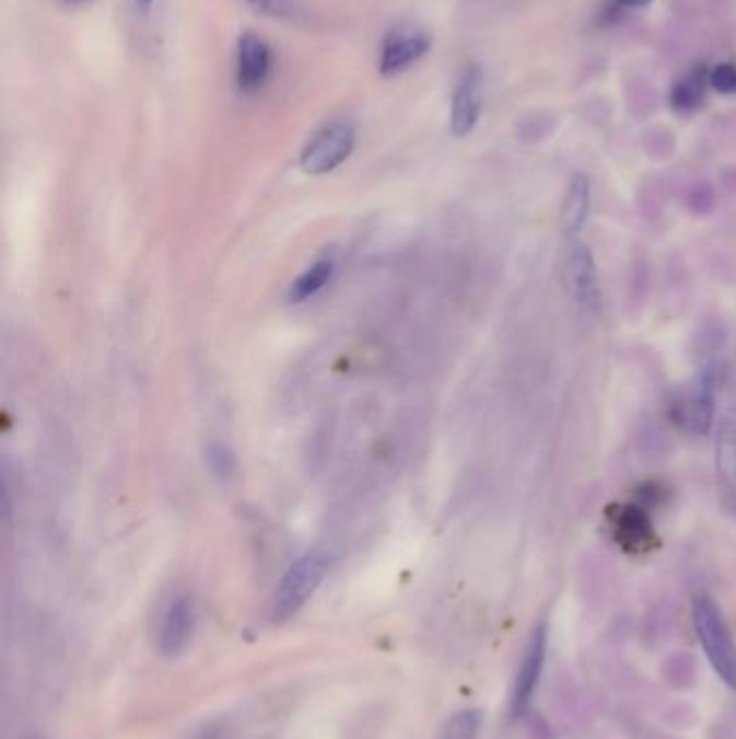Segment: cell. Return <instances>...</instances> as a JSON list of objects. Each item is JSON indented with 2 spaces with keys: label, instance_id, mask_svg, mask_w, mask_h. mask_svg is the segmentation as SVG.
<instances>
[{
  "label": "cell",
  "instance_id": "obj_1",
  "mask_svg": "<svg viewBox=\"0 0 736 739\" xmlns=\"http://www.w3.org/2000/svg\"><path fill=\"white\" fill-rule=\"evenodd\" d=\"M693 630L702 651L717 677L736 690V643L720 605L711 597H696Z\"/></svg>",
  "mask_w": 736,
  "mask_h": 739
},
{
  "label": "cell",
  "instance_id": "obj_2",
  "mask_svg": "<svg viewBox=\"0 0 736 739\" xmlns=\"http://www.w3.org/2000/svg\"><path fill=\"white\" fill-rule=\"evenodd\" d=\"M328 561L320 552H309L301 556L285 575L281 577L272 601H270V616L274 623H283L294 616L320 588L327 575Z\"/></svg>",
  "mask_w": 736,
  "mask_h": 739
},
{
  "label": "cell",
  "instance_id": "obj_3",
  "mask_svg": "<svg viewBox=\"0 0 736 739\" xmlns=\"http://www.w3.org/2000/svg\"><path fill=\"white\" fill-rule=\"evenodd\" d=\"M560 277L566 295L581 312H592L598 305V275L592 251L581 239H569L562 251Z\"/></svg>",
  "mask_w": 736,
  "mask_h": 739
},
{
  "label": "cell",
  "instance_id": "obj_4",
  "mask_svg": "<svg viewBox=\"0 0 736 739\" xmlns=\"http://www.w3.org/2000/svg\"><path fill=\"white\" fill-rule=\"evenodd\" d=\"M357 132L348 122H335L323 128L303 150L301 166L309 175H323L343 163L354 150Z\"/></svg>",
  "mask_w": 736,
  "mask_h": 739
},
{
  "label": "cell",
  "instance_id": "obj_5",
  "mask_svg": "<svg viewBox=\"0 0 736 739\" xmlns=\"http://www.w3.org/2000/svg\"><path fill=\"white\" fill-rule=\"evenodd\" d=\"M545 659H547V627L540 625L531 634V638H529V643L525 647L523 659H521L518 672H516L514 692H512V712H514V716H521L529 707V703H531V698L536 694V688L540 683V677H542Z\"/></svg>",
  "mask_w": 736,
  "mask_h": 739
},
{
  "label": "cell",
  "instance_id": "obj_6",
  "mask_svg": "<svg viewBox=\"0 0 736 739\" xmlns=\"http://www.w3.org/2000/svg\"><path fill=\"white\" fill-rule=\"evenodd\" d=\"M197 630V605L190 597L182 594L171 601L163 616L159 634V651L164 657H179L190 645Z\"/></svg>",
  "mask_w": 736,
  "mask_h": 739
},
{
  "label": "cell",
  "instance_id": "obj_7",
  "mask_svg": "<svg viewBox=\"0 0 736 739\" xmlns=\"http://www.w3.org/2000/svg\"><path fill=\"white\" fill-rule=\"evenodd\" d=\"M430 48V37L414 26H398L387 33L381 48V72L394 77L419 61Z\"/></svg>",
  "mask_w": 736,
  "mask_h": 739
},
{
  "label": "cell",
  "instance_id": "obj_8",
  "mask_svg": "<svg viewBox=\"0 0 736 739\" xmlns=\"http://www.w3.org/2000/svg\"><path fill=\"white\" fill-rule=\"evenodd\" d=\"M482 70L478 66H469L456 84L452 100V132L456 137H467L478 126L482 111Z\"/></svg>",
  "mask_w": 736,
  "mask_h": 739
},
{
  "label": "cell",
  "instance_id": "obj_9",
  "mask_svg": "<svg viewBox=\"0 0 736 739\" xmlns=\"http://www.w3.org/2000/svg\"><path fill=\"white\" fill-rule=\"evenodd\" d=\"M715 467L726 506L736 512V407L722 413L715 432Z\"/></svg>",
  "mask_w": 736,
  "mask_h": 739
},
{
  "label": "cell",
  "instance_id": "obj_10",
  "mask_svg": "<svg viewBox=\"0 0 736 739\" xmlns=\"http://www.w3.org/2000/svg\"><path fill=\"white\" fill-rule=\"evenodd\" d=\"M270 74V48L261 37L246 31L238 39L236 79L245 93H257Z\"/></svg>",
  "mask_w": 736,
  "mask_h": 739
},
{
  "label": "cell",
  "instance_id": "obj_11",
  "mask_svg": "<svg viewBox=\"0 0 736 739\" xmlns=\"http://www.w3.org/2000/svg\"><path fill=\"white\" fill-rule=\"evenodd\" d=\"M614 532L618 543L629 552H646L655 543L649 512L642 506H624L616 512Z\"/></svg>",
  "mask_w": 736,
  "mask_h": 739
},
{
  "label": "cell",
  "instance_id": "obj_12",
  "mask_svg": "<svg viewBox=\"0 0 736 739\" xmlns=\"http://www.w3.org/2000/svg\"><path fill=\"white\" fill-rule=\"evenodd\" d=\"M685 424L696 435H706L715 424V374L704 370L689 396Z\"/></svg>",
  "mask_w": 736,
  "mask_h": 739
},
{
  "label": "cell",
  "instance_id": "obj_13",
  "mask_svg": "<svg viewBox=\"0 0 736 739\" xmlns=\"http://www.w3.org/2000/svg\"><path fill=\"white\" fill-rule=\"evenodd\" d=\"M589 201H592L589 180L583 173H576L562 204V230L566 232V239H573L583 230L589 215Z\"/></svg>",
  "mask_w": 736,
  "mask_h": 739
},
{
  "label": "cell",
  "instance_id": "obj_14",
  "mask_svg": "<svg viewBox=\"0 0 736 739\" xmlns=\"http://www.w3.org/2000/svg\"><path fill=\"white\" fill-rule=\"evenodd\" d=\"M709 82V74L704 70H696L691 74H687L680 82L674 84L671 89V104L678 111H693L696 106H700V102L704 100V91H706Z\"/></svg>",
  "mask_w": 736,
  "mask_h": 739
},
{
  "label": "cell",
  "instance_id": "obj_15",
  "mask_svg": "<svg viewBox=\"0 0 736 739\" xmlns=\"http://www.w3.org/2000/svg\"><path fill=\"white\" fill-rule=\"evenodd\" d=\"M332 277V262H318L312 268H307L299 279L290 286V301L301 303L316 292H320Z\"/></svg>",
  "mask_w": 736,
  "mask_h": 739
},
{
  "label": "cell",
  "instance_id": "obj_16",
  "mask_svg": "<svg viewBox=\"0 0 736 739\" xmlns=\"http://www.w3.org/2000/svg\"><path fill=\"white\" fill-rule=\"evenodd\" d=\"M482 727V714L476 709L458 712L456 716L449 718L445 725L443 739H476Z\"/></svg>",
  "mask_w": 736,
  "mask_h": 739
},
{
  "label": "cell",
  "instance_id": "obj_17",
  "mask_svg": "<svg viewBox=\"0 0 736 739\" xmlns=\"http://www.w3.org/2000/svg\"><path fill=\"white\" fill-rule=\"evenodd\" d=\"M709 82L720 93H736V63H720L709 72Z\"/></svg>",
  "mask_w": 736,
  "mask_h": 739
},
{
  "label": "cell",
  "instance_id": "obj_18",
  "mask_svg": "<svg viewBox=\"0 0 736 739\" xmlns=\"http://www.w3.org/2000/svg\"><path fill=\"white\" fill-rule=\"evenodd\" d=\"M210 463H212L214 472L221 474V476H227V474L234 472V457H230L225 452V448H212L210 450Z\"/></svg>",
  "mask_w": 736,
  "mask_h": 739
},
{
  "label": "cell",
  "instance_id": "obj_19",
  "mask_svg": "<svg viewBox=\"0 0 736 739\" xmlns=\"http://www.w3.org/2000/svg\"><path fill=\"white\" fill-rule=\"evenodd\" d=\"M250 7H255L257 11L264 13H277L281 11V0H246Z\"/></svg>",
  "mask_w": 736,
  "mask_h": 739
},
{
  "label": "cell",
  "instance_id": "obj_20",
  "mask_svg": "<svg viewBox=\"0 0 736 739\" xmlns=\"http://www.w3.org/2000/svg\"><path fill=\"white\" fill-rule=\"evenodd\" d=\"M622 4H627V7H644V4H649L651 0H620Z\"/></svg>",
  "mask_w": 736,
  "mask_h": 739
},
{
  "label": "cell",
  "instance_id": "obj_21",
  "mask_svg": "<svg viewBox=\"0 0 736 739\" xmlns=\"http://www.w3.org/2000/svg\"><path fill=\"white\" fill-rule=\"evenodd\" d=\"M152 2H154V0H137V7H139L141 11H148V9L152 7Z\"/></svg>",
  "mask_w": 736,
  "mask_h": 739
},
{
  "label": "cell",
  "instance_id": "obj_22",
  "mask_svg": "<svg viewBox=\"0 0 736 739\" xmlns=\"http://www.w3.org/2000/svg\"><path fill=\"white\" fill-rule=\"evenodd\" d=\"M24 739H42V738H39V736H35V734H33V736H28V738H24Z\"/></svg>",
  "mask_w": 736,
  "mask_h": 739
},
{
  "label": "cell",
  "instance_id": "obj_23",
  "mask_svg": "<svg viewBox=\"0 0 736 739\" xmlns=\"http://www.w3.org/2000/svg\"><path fill=\"white\" fill-rule=\"evenodd\" d=\"M66 2H86V0H66Z\"/></svg>",
  "mask_w": 736,
  "mask_h": 739
}]
</instances>
